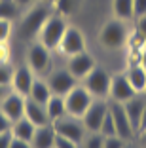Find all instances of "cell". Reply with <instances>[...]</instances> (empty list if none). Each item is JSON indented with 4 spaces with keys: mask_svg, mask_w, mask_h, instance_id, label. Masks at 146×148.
<instances>
[{
    "mask_svg": "<svg viewBox=\"0 0 146 148\" xmlns=\"http://www.w3.org/2000/svg\"><path fill=\"white\" fill-rule=\"evenodd\" d=\"M108 110H110V116L114 120V125H116L118 135L125 140H131L137 133H135L133 125L129 122V116L123 108V103H116V101H110L108 103Z\"/></svg>",
    "mask_w": 146,
    "mask_h": 148,
    "instance_id": "9",
    "label": "cell"
},
{
    "mask_svg": "<svg viewBox=\"0 0 146 148\" xmlns=\"http://www.w3.org/2000/svg\"><path fill=\"white\" fill-rule=\"evenodd\" d=\"M141 65L146 69V44L142 46V49H141Z\"/></svg>",
    "mask_w": 146,
    "mask_h": 148,
    "instance_id": "39",
    "label": "cell"
},
{
    "mask_svg": "<svg viewBox=\"0 0 146 148\" xmlns=\"http://www.w3.org/2000/svg\"><path fill=\"white\" fill-rule=\"evenodd\" d=\"M51 95L53 93H51V89H49V86H47V82L36 78L34 84H32V89H30V93H29V99H32L34 103L46 106V103L51 99Z\"/></svg>",
    "mask_w": 146,
    "mask_h": 148,
    "instance_id": "21",
    "label": "cell"
},
{
    "mask_svg": "<svg viewBox=\"0 0 146 148\" xmlns=\"http://www.w3.org/2000/svg\"><path fill=\"white\" fill-rule=\"evenodd\" d=\"M137 135H138V137H141V140H142V143H144V144H146V129H142V131H138Z\"/></svg>",
    "mask_w": 146,
    "mask_h": 148,
    "instance_id": "42",
    "label": "cell"
},
{
    "mask_svg": "<svg viewBox=\"0 0 146 148\" xmlns=\"http://www.w3.org/2000/svg\"><path fill=\"white\" fill-rule=\"evenodd\" d=\"M103 143H104V137L101 133H93L86 140V148H103Z\"/></svg>",
    "mask_w": 146,
    "mask_h": 148,
    "instance_id": "30",
    "label": "cell"
},
{
    "mask_svg": "<svg viewBox=\"0 0 146 148\" xmlns=\"http://www.w3.org/2000/svg\"><path fill=\"white\" fill-rule=\"evenodd\" d=\"M6 131H12V122H10L6 114L0 110V133H6Z\"/></svg>",
    "mask_w": 146,
    "mask_h": 148,
    "instance_id": "35",
    "label": "cell"
},
{
    "mask_svg": "<svg viewBox=\"0 0 146 148\" xmlns=\"http://www.w3.org/2000/svg\"><path fill=\"white\" fill-rule=\"evenodd\" d=\"M27 61H29V66L32 69L34 74H46L49 70V65H51V49H47L44 44L36 40L29 48Z\"/></svg>",
    "mask_w": 146,
    "mask_h": 148,
    "instance_id": "7",
    "label": "cell"
},
{
    "mask_svg": "<svg viewBox=\"0 0 146 148\" xmlns=\"http://www.w3.org/2000/svg\"><path fill=\"white\" fill-rule=\"evenodd\" d=\"M78 146H80L78 143L66 139V137H61V135L55 137V148H78Z\"/></svg>",
    "mask_w": 146,
    "mask_h": 148,
    "instance_id": "31",
    "label": "cell"
},
{
    "mask_svg": "<svg viewBox=\"0 0 146 148\" xmlns=\"http://www.w3.org/2000/svg\"><path fill=\"white\" fill-rule=\"evenodd\" d=\"M144 106H146V95L144 93H137L135 97H131L129 101L123 103V108H125V112H127V116H129V122H131V125H133L135 133H138Z\"/></svg>",
    "mask_w": 146,
    "mask_h": 148,
    "instance_id": "16",
    "label": "cell"
},
{
    "mask_svg": "<svg viewBox=\"0 0 146 148\" xmlns=\"http://www.w3.org/2000/svg\"><path fill=\"white\" fill-rule=\"evenodd\" d=\"M13 76V69L10 65H0V84L2 86H10Z\"/></svg>",
    "mask_w": 146,
    "mask_h": 148,
    "instance_id": "29",
    "label": "cell"
},
{
    "mask_svg": "<svg viewBox=\"0 0 146 148\" xmlns=\"http://www.w3.org/2000/svg\"><path fill=\"white\" fill-rule=\"evenodd\" d=\"M99 133L103 137H114V135H118L116 125H114V120H112V116H110V110H108V114L104 116V122H103V125H101Z\"/></svg>",
    "mask_w": 146,
    "mask_h": 148,
    "instance_id": "26",
    "label": "cell"
},
{
    "mask_svg": "<svg viewBox=\"0 0 146 148\" xmlns=\"http://www.w3.org/2000/svg\"><path fill=\"white\" fill-rule=\"evenodd\" d=\"M112 12H114V17L120 21L133 19L135 17L133 0H112Z\"/></svg>",
    "mask_w": 146,
    "mask_h": 148,
    "instance_id": "23",
    "label": "cell"
},
{
    "mask_svg": "<svg viewBox=\"0 0 146 148\" xmlns=\"http://www.w3.org/2000/svg\"><path fill=\"white\" fill-rule=\"evenodd\" d=\"M146 129V106H144V112H142V120H141V127H138V131Z\"/></svg>",
    "mask_w": 146,
    "mask_h": 148,
    "instance_id": "41",
    "label": "cell"
},
{
    "mask_svg": "<svg viewBox=\"0 0 146 148\" xmlns=\"http://www.w3.org/2000/svg\"><path fill=\"white\" fill-rule=\"evenodd\" d=\"M19 13V6L13 0H0V19L13 21Z\"/></svg>",
    "mask_w": 146,
    "mask_h": 148,
    "instance_id": "25",
    "label": "cell"
},
{
    "mask_svg": "<svg viewBox=\"0 0 146 148\" xmlns=\"http://www.w3.org/2000/svg\"><path fill=\"white\" fill-rule=\"evenodd\" d=\"M17 6H32L36 2V0H13Z\"/></svg>",
    "mask_w": 146,
    "mask_h": 148,
    "instance_id": "40",
    "label": "cell"
},
{
    "mask_svg": "<svg viewBox=\"0 0 146 148\" xmlns=\"http://www.w3.org/2000/svg\"><path fill=\"white\" fill-rule=\"evenodd\" d=\"M46 110H47V116H49V122H55L59 118L66 116V105H64V97L59 95H51V99L46 103Z\"/></svg>",
    "mask_w": 146,
    "mask_h": 148,
    "instance_id": "22",
    "label": "cell"
},
{
    "mask_svg": "<svg viewBox=\"0 0 146 148\" xmlns=\"http://www.w3.org/2000/svg\"><path fill=\"white\" fill-rule=\"evenodd\" d=\"M127 40H129L127 27H125V21H120V19L108 21L99 31V44L108 49L121 48L127 44Z\"/></svg>",
    "mask_w": 146,
    "mask_h": 148,
    "instance_id": "3",
    "label": "cell"
},
{
    "mask_svg": "<svg viewBox=\"0 0 146 148\" xmlns=\"http://www.w3.org/2000/svg\"><path fill=\"white\" fill-rule=\"evenodd\" d=\"M53 13V6L40 2V4L32 6L29 12L23 15V19L17 25V36L21 40H32L38 38L40 31H42L44 23L49 19V15Z\"/></svg>",
    "mask_w": 146,
    "mask_h": 148,
    "instance_id": "1",
    "label": "cell"
},
{
    "mask_svg": "<svg viewBox=\"0 0 146 148\" xmlns=\"http://www.w3.org/2000/svg\"><path fill=\"white\" fill-rule=\"evenodd\" d=\"M106 114H108V103L103 101V99H99V101H93V103H91L89 108L86 110V114H84L80 120H82L84 127H86L87 131H91V133H99Z\"/></svg>",
    "mask_w": 146,
    "mask_h": 148,
    "instance_id": "8",
    "label": "cell"
},
{
    "mask_svg": "<svg viewBox=\"0 0 146 148\" xmlns=\"http://www.w3.org/2000/svg\"><path fill=\"white\" fill-rule=\"evenodd\" d=\"M25 118L29 120V122H32L36 127H42V125L51 123V122H49V116H47L46 106L34 103V101L29 99V97L25 99Z\"/></svg>",
    "mask_w": 146,
    "mask_h": 148,
    "instance_id": "17",
    "label": "cell"
},
{
    "mask_svg": "<svg viewBox=\"0 0 146 148\" xmlns=\"http://www.w3.org/2000/svg\"><path fill=\"white\" fill-rule=\"evenodd\" d=\"M57 49L66 57H72V55H76V53L86 51V38H84L82 31L76 29V27L69 25V29L64 31L63 40H61V44H59Z\"/></svg>",
    "mask_w": 146,
    "mask_h": 148,
    "instance_id": "10",
    "label": "cell"
},
{
    "mask_svg": "<svg viewBox=\"0 0 146 148\" xmlns=\"http://www.w3.org/2000/svg\"><path fill=\"white\" fill-rule=\"evenodd\" d=\"M10 91H12V87H10V86H2V84H0V103L10 95Z\"/></svg>",
    "mask_w": 146,
    "mask_h": 148,
    "instance_id": "38",
    "label": "cell"
},
{
    "mask_svg": "<svg viewBox=\"0 0 146 148\" xmlns=\"http://www.w3.org/2000/svg\"><path fill=\"white\" fill-rule=\"evenodd\" d=\"M10 57L12 53H10L8 44H0V65H10Z\"/></svg>",
    "mask_w": 146,
    "mask_h": 148,
    "instance_id": "33",
    "label": "cell"
},
{
    "mask_svg": "<svg viewBox=\"0 0 146 148\" xmlns=\"http://www.w3.org/2000/svg\"><path fill=\"white\" fill-rule=\"evenodd\" d=\"M93 103V95L87 91L84 86H74L66 95H64V105H66V114L74 118H82L89 105Z\"/></svg>",
    "mask_w": 146,
    "mask_h": 148,
    "instance_id": "4",
    "label": "cell"
},
{
    "mask_svg": "<svg viewBox=\"0 0 146 148\" xmlns=\"http://www.w3.org/2000/svg\"><path fill=\"white\" fill-rule=\"evenodd\" d=\"M51 125H53V129H55V133L61 135V137H66V139L74 140V143H78V144H82L84 140H86L87 129L84 127L80 118H74V116H69V114H66V116L55 120Z\"/></svg>",
    "mask_w": 146,
    "mask_h": 148,
    "instance_id": "5",
    "label": "cell"
},
{
    "mask_svg": "<svg viewBox=\"0 0 146 148\" xmlns=\"http://www.w3.org/2000/svg\"><path fill=\"white\" fill-rule=\"evenodd\" d=\"M133 10H135V17L146 15V0H133Z\"/></svg>",
    "mask_w": 146,
    "mask_h": 148,
    "instance_id": "34",
    "label": "cell"
},
{
    "mask_svg": "<svg viewBox=\"0 0 146 148\" xmlns=\"http://www.w3.org/2000/svg\"><path fill=\"white\" fill-rule=\"evenodd\" d=\"M34 131H36V125H34L32 122H29L25 116L19 118L17 122L12 123V135L15 137V139L27 140V143H30V140H32V137H34Z\"/></svg>",
    "mask_w": 146,
    "mask_h": 148,
    "instance_id": "20",
    "label": "cell"
},
{
    "mask_svg": "<svg viewBox=\"0 0 146 148\" xmlns=\"http://www.w3.org/2000/svg\"><path fill=\"white\" fill-rule=\"evenodd\" d=\"M34 80H36V76H34V72H32V69H30L29 65L27 66H17V69L13 70L10 87H12V91L19 93V95H23V97H29Z\"/></svg>",
    "mask_w": 146,
    "mask_h": 148,
    "instance_id": "12",
    "label": "cell"
},
{
    "mask_svg": "<svg viewBox=\"0 0 146 148\" xmlns=\"http://www.w3.org/2000/svg\"><path fill=\"white\" fill-rule=\"evenodd\" d=\"M135 32L146 42V15H138L137 17V31Z\"/></svg>",
    "mask_w": 146,
    "mask_h": 148,
    "instance_id": "32",
    "label": "cell"
},
{
    "mask_svg": "<svg viewBox=\"0 0 146 148\" xmlns=\"http://www.w3.org/2000/svg\"><path fill=\"white\" fill-rule=\"evenodd\" d=\"M123 148H133V146H131V144H125V146Z\"/></svg>",
    "mask_w": 146,
    "mask_h": 148,
    "instance_id": "44",
    "label": "cell"
},
{
    "mask_svg": "<svg viewBox=\"0 0 146 148\" xmlns=\"http://www.w3.org/2000/svg\"><path fill=\"white\" fill-rule=\"evenodd\" d=\"M110 82H112L110 74L104 69L95 66L86 78H84V87H86L93 97L104 99V97H108V93H110Z\"/></svg>",
    "mask_w": 146,
    "mask_h": 148,
    "instance_id": "6",
    "label": "cell"
},
{
    "mask_svg": "<svg viewBox=\"0 0 146 148\" xmlns=\"http://www.w3.org/2000/svg\"><path fill=\"white\" fill-rule=\"evenodd\" d=\"M10 148H32V146H30V143H27V140H21V139H15V137L12 135Z\"/></svg>",
    "mask_w": 146,
    "mask_h": 148,
    "instance_id": "36",
    "label": "cell"
},
{
    "mask_svg": "<svg viewBox=\"0 0 146 148\" xmlns=\"http://www.w3.org/2000/svg\"><path fill=\"white\" fill-rule=\"evenodd\" d=\"M144 95H146V91H144Z\"/></svg>",
    "mask_w": 146,
    "mask_h": 148,
    "instance_id": "45",
    "label": "cell"
},
{
    "mask_svg": "<svg viewBox=\"0 0 146 148\" xmlns=\"http://www.w3.org/2000/svg\"><path fill=\"white\" fill-rule=\"evenodd\" d=\"M129 140L121 139L120 135H114V137H104V143H103V148H123Z\"/></svg>",
    "mask_w": 146,
    "mask_h": 148,
    "instance_id": "28",
    "label": "cell"
},
{
    "mask_svg": "<svg viewBox=\"0 0 146 148\" xmlns=\"http://www.w3.org/2000/svg\"><path fill=\"white\" fill-rule=\"evenodd\" d=\"M80 4H82V0H57L53 4V10L63 17H70L80 10Z\"/></svg>",
    "mask_w": 146,
    "mask_h": 148,
    "instance_id": "24",
    "label": "cell"
},
{
    "mask_svg": "<svg viewBox=\"0 0 146 148\" xmlns=\"http://www.w3.org/2000/svg\"><path fill=\"white\" fill-rule=\"evenodd\" d=\"M46 82H47V86H49L53 95H59V97H64L76 86V78L69 70H55V72H51L47 76Z\"/></svg>",
    "mask_w": 146,
    "mask_h": 148,
    "instance_id": "13",
    "label": "cell"
},
{
    "mask_svg": "<svg viewBox=\"0 0 146 148\" xmlns=\"http://www.w3.org/2000/svg\"><path fill=\"white\" fill-rule=\"evenodd\" d=\"M69 29V23H66V17L59 15V13H51L49 19L44 23L42 31L38 34V42L44 44L47 49H57L59 48L61 40H63L64 31Z\"/></svg>",
    "mask_w": 146,
    "mask_h": 148,
    "instance_id": "2",
    "label": "cell"
},
{
    "mask_svg": "<svg viewBox=\"0 0 146 148\" xmlns=\"http://www.w3.org/2000/svg\"><path fill=\"white\" fill-rule=\"evenodd\" d=\"M125 78L129 80L131 87H133L137 93H144L146 91V69L137 63V65H131L125 72Z\"/></svg>",
    "mask_w": 146,
    "mask_h": 148,
    "instance_id": "19",
    "label": "cell"
},
{
    "mask_svg": "<svg viewBox=\"0 0 146 148\" xmlns=\"http://www.w3.org/2000/svg\"><path fill=\"white\" fill-rule=\"evenodd\" d=\"M10 143H12V131L0 133V148H10Z\"/></svg>",
    "mask_w": 146,
    "mask_h": 148,
    "instance_id": "37",
    "label": "cell"
},
{
    "mask_svg": "<svg viewBox=\"0 0 146 148\" xmlns=\"http://www.w3.org/2000/svg\"><path fill=\"white\" fill-rule=\"evenodd\" d=\"M55 137H57V133L51 123L36 127L34 137L30 140V146L32 148H55Z\"/></svg>",
    "mask_w": 146,
    "mask_h": 148,
    "instance_id": "18",
    "label": "cell"
},
{
    "mask_svg": "<svg viewBox=\"0 0 146 148\" xmlns=\"http://www.w3.org/2000/svg\"><path fill=\"white\" fill-rule=\"evenodd\" d=\"M25 99L27 97L19 95V93H15V91H10V95L0 103V110L6 114V118H8L12 123L25 116Z\"/></svg>",
    "mask_w": 146,
    "mask_h": 148,
    "instance_id": "15",
    "label": "cell"
},
{
    "mask_svg": "<svg viewBox=\"0 0 146 148\" xmlns=\"http://www.w3.org/2000/svg\"><path fill=\"white\" fill-rule=\"evenodd\" d=\"M42 2H46V4H49V6H53L57 2V0H42Z\"/></svg>",
    "mask_w": 146,
    "mask_h": 148,
    "instance_id": "43",
    "label": "cell"
},
{
    "mask_svg": "<svg viewBox=\"0 0 146 148\" xmlns=\"http://www.w3.org/2000/svg\"><path fill=\"white\" fill-rule=\"evenodd\" d=\"M97 66L95 63V57L87 51H82V53H76V55L69 57V65H66V70L72 74L76 80H84L91 70Z\"/></svg>",
    "mask_w": 146,
    "mask_h": 148,
    "instance_id": "11",
    "label": "cell"
},
{
    "mask_svg": "<svg viewBox=\"0 0 146 148\" xmlns=\"http://www.w3.org/2000/svg\"><path fill=\"white\" fill-rule=\"evenodd\" d=\"M137 95L129 80L125 78V74H116L112 76V82H110V93H108V99L110 101H116V103H125L129 101L131 97Z\"/></svg>",
    "mask_w": 146,
    "mask_h": 148,
    "instance_id": "14",
    "label": "cell"
},
{
    "mask_svg": "<svg viewBox=\"0 0 146 148\" xmlns=\"http://www.w3.org/2000/svg\"><path fill=\"white\" fill-rule=\"evenodd\" d=\"M12 21H8V19H0V44H8L10 40V34H12Z\"/></svg>",
    "mask_w": 146,
    "mask_h": 148,
    "instance_id": "27",
    "label": "cell"
}]
</instances>
